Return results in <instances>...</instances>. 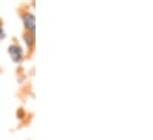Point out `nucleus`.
<instances>
[{
  "mask_svg": "<svg viewBox=\"0 0 153 140\" xmlns=\"http://www.w3.org/2000/svg\"><path fill=\"white\" fill-rule=\"evenodd\" d=\"M22 19H23V24L24 28L27 32L35 34L36 32V18L31 12H24L22 14Z\"/></svg>",
  "mask_w": 153,
  "mask_h": 140,
  "instance_id": "nucleus-1",
  "label": "nucleus"
},
{
  "mask_svg": "<svg viewBox=\"0 0 153 140\" xmlns=\"http://www.w3.org/2000/svg\"><path fill=\"white\" fill-rule=\"evenodd\" d=\"M8 54L11 55L12 60H13L16 63H19V62L23 61V50H22V48H20L19 45H17V44L10 45V48H8Z\"/></svg>",
  "mask_w": 153,
  "mask_h": 140,
  "instance_id": "nucleus-2",
  "label": "nucleus"
},
{
  "mask_svg": "<svg viewBox=\"0 0 153 140\" xmlns=\"http://www.w3.org/2000/svg\"><path fill=\"white\" fill-rule=\"evenodd\" d=\"M23 38H24V42H25V44L27 45V48L30 49V50H32L33 48H35V45H36V37H35V34H31V32H25L24 36H23Z\"/></svg>",
  "mask_w": 153,
  "mask_h": 140,
  "instance_id": "nucleus-3",
  "label": "nucleus"
},
{
  "mask_svg": "<svg viewBox=\"0 0 153 140\" xmlns=\"http://www.w3.org/2000/svg\"><path fill=\"white\" fill-rule=\"evenodd\" d=\"M4 37H5V34H4V30H2V28L0 26V40H1V39H4Z\"/></svg>",
  "mask_w": 153,
  "mask_h": 140,
  "instance_id": "nucleus-4",
  "label": "nucleus"
}]
</instances>
